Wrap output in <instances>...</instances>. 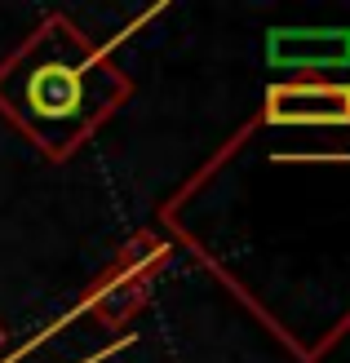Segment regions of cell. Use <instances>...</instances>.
Returning a JSON list of instances; mask_svg holds the SVG:
<instances>
[{"mask_svg":"<svg viewBox=\"0 0 350 363\" xmlns=\"http://www.w3.org/2000/svg\"><path fill=\"white\" fill-rule=\"evenodd\" d=\"M128 84L76 23L45 18L0 67V111L45 155H71L120 106Z\"/></svg>","mask_w":350,"mask_h":363,"instance_id":"obj_1","label":"cell"},{"mask_svg":"<svg viewBox=\"0 0 350 363\" xmlns=\"http://www.w3.org/2000/svg\"><path fill=\"white\" fill-rule=\"evenodd\" d=\"M266 62L292 80H319V71L350 67V27H275L266 35Z\"/></svg>","mask_w":350,"mask_h":363,"instance_id":"obj_2","label":"cell"},{"mask_svg":"<svg viewBox=\"0 0 350 363\" xmlns=\"http://www.w3.org/2000/svg\"><path fill=\"white\" fill-rule=\"evenodd\" d=\"M266 124H297V129H310V124H350V84L337 80H280L266 89Z\"/></svg>","mask_w":350,"mask_h":363,"instance_id":"obj_3","label":"cell"},{"mask_svg":"<svg viewBox=\"0 0 350 363\" xmlns=\"http://www.w3.org/2000/svg\"><path fill=\"white\" fill-rule=\"evenodd\" d=\"M160 266V248H151V240H138V248L128 244L124 257L98 279L94 297H89V311L98 315L102 328H124L133 311L142 306L146 288H151V275Z\"/></svg>","mask_w":350,"mask_h":363,"instance_id":"obj_4","label":"cell"},{"mask_svg":"<svg viewBox=\"0 0 350 363\" xmlns=\"http://www.w3.org/2000/svg\"><path fill=\"white\" fill-rule=\"evenodd\" d=\"M0 350H5V328H0Z\"/></svg>","mask_w":350,"mask_h":363,"instance_id":"obj_5","label":"cell"}]
</instances>
